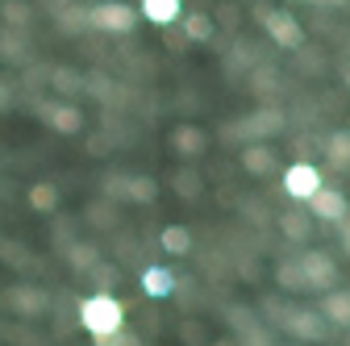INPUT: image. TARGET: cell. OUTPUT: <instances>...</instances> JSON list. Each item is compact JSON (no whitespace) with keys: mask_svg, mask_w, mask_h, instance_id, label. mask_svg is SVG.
<instances>
[{"mask_svg":"<svg viewBox=\"0 0 350 346\" xmlns=\"http://www.w3.org/2000/svg\"><path fill=\"white\" fill-rule=\"evenodd\" d=\"M258 21H262V29L271 34L275 46H284V51H300V46H304V25H300L288 9H267Z\"/></svg>","mask_w":350,"mask_h":346,"instance_id":"obj_3","label":"cell"},{"mask_svg":"<svg viewBox=\"0 0 350 346\" xmlns=\"http://www.w3.org/2000/svg\"><path fill=\"white\" fill-rule=\"evenodd\" d=\"M280 234H284L288 242H309V234H313V217H304L300 209L280 213Z\"/></svg>","mask_w":350,"mask_h":346,"instance_id":"obj_15","label":"cell"},{"mask_svg":"<svg viewBox=\"0 0 350 346\" xmlns=\"http://www.w3.org/2000/svg\"><path fill=\"white\" fill-rule=\"evenodd\" d=\"M271 83H275V71L262 67V71H254V88H250V92H258V96H262V92H271Z\"/></svg>","mask_w":350,"mask_h":346,"instance_id":"obj_32","label":"cell"},{"mask_svg":"<svg viewBox=\"0 0 350 346\" xmlns=\"http://www.w3.org/2000/svg\"><path fill=\"white\" fill-rule=\"evenodd\" d=\"M29 204H33L38 213H55V209H59V188L46 184V180L33 184V188H29Z\"/></svg>","mask_w":350,"mask_h":346,"instance_id":"obj_24","label":"cell"},{"mask_svg":"<svg viewBox=\"0 0 350 346\" xmlns=\"http://www.w3.org/2000/svg\"><path fill=\"white\" fill-rule=\"evenodd\" d=\"M42 113H46V121L59 129V134H79L83 129V113L75 105H46Z\"/></svg>","mask_w":350,"mask_h":346,"instance_id":"obj_13","label":"cell"},{"mask_svg":"<svg viewBox=\"0 0 350 346\" xmlns=\"http://www.w3.org/2000/svg\"><path fill=\"white\" fill-rule=\"evenodd\" d=\"M346 134H350V125H346Z\"/></svg>","mask_w":350,"mask_h":346,"instance_id":"obj_39","label":"cell"},{"mask_svg":"<svg viewBox=\"0 0 350 346\" xmlns=\"http://www.w3.org/2000/svg\"><path fill=\"white\" fill-rule=\"evenodd\" d=\"M238 159H242V167L250 171V176H271V171H275V155L262 146V142H246Z\"/></svg>","mask_w":350,"mask_h":346,"instance_id":"obj_12","label":"cell"},{"mask_svg":"<svg viewBox=\"0 0 350 346\" xmlns=\"http://www.w3.org/2000/svg\"><path fill=\"white\" fill-rule=\"evenodd\" d=\"M280 129H284V109L267 105V109H258L254 117H246L242 134H246V138H271V134H280Z\"/></svg>","mask_w":350,"mask_h":346,"instance_id":"obj_10","label":"cell"},{"mask_svg":"<svg viewBox=\"0 0 350 346\" xmlns=\"http://www.w3.org/2000/svg\"><path fill=\"white\" fill-rule=\"evenodd\" d=\"M171 146H175V155H184V159H200L204 146H208V134L200 125H175L171 129Z\"/></svg>","mask_w":350,"mask_h":346,"instance_id":"obj_9","label":"cell"},{"mask_svg":"<svg viewBox=\"0 0 350 346\" xmlns=\"http://www.w3.org/2000/svg\"><path fill=\"white\" fill-rule=\"evenodd\" d=\"M142 292H146L150 300L171 296V292H175V276H171V267H146V271H142Z\"/></svg>","mask_w":350,"mask_h":346,"instance_id":"obj_14","label":"cell"},{"mask_svg":"<svg viewBox=\"0 0 350 346\" xmlns=\"http://www.w3.org/2000/svg\"><path fill=\"white\" fill-rule=\"evenodd\" d=\"M5 305H9L17 317L33 321V317H42V313L51 309V292H46V288H33V284H21V288L5 292Z\"/></svg>","mask_w":350,"mask_h":346,"instance_id":"obj_5","label":"cell"},{"mask_svg":"<svg viewBox=\"0 0 350 346\" xmlns=\"http://www.w3.org/2000/svg\"><path fill=\"white\" fill-rule=\"evenodd\" d=\"M9 105V88H5V83H0V109H5Z\"/></svg>","mask_w":350,"mask_h":346,"instance_id":"obj_35","label":"cell"},{"mask_svg":"<svg viewBox=\"0 0 350 346\" xmlns=\"http://www.w3.org/2000/svg\"><path fill=\"white\" fill-rule=\"evenodd\" d=\"M342 79H346V88H350V67H346V71H342Z\"/></svg>","mask_w":350,"mask_h":346,"instance_id":"obj_38","label":"cell"},{"mask_svg":"<svg viewBox=\"0 0 350 346\" xmlns=\"http://www.w3.org/2000/svg\"><path fill=\"white\" fill-rule=\"evenodd\" d=\"M180 9H184V0H142V5H138V17H146L150 25L167 29L171 21H180Z\"/></svg>","mask_w":350,"mask_h":346,"instance_id":"obj_11","label":"cell"},{"mask_svg":"<svg viewBox=\"0 0 350 346\" xmlns=\"http://www.w3.org/2000/svg\"><path fill=\"white\" fill-rule=\"evenodd\" d=\"M96 258H100V250H96L92 242H71V246H67V263H71V271H92Z\"/></svg>","mask_w":350,"mask_h":346,"instance_id":"obj_21","label":"cell"},{"mask_svg":"<svg viewBox=\"0 0 350 346\" xmlns=\"http://www.w3.org/2000/svg\"><path fill=\"white\" fill-rule=\"evenodd\" d=\"M0 55H5L9 63H25L29 59V46L21 38H0Z\"/></svg>","mask_w":350,"mask_h":346,"instance_id":"obj_28","label":"cell"},{"mask_svg":"<svg viewBox=\"0 0 350 346\" xmlns=\"http://www.w3.org/2000/svg\"><path fill=\"white\" fill-rule=\"evenodd\" d=\"M171 188H175V192H180L184 200H196V196L204 192V180L196 176V171H192V167H184V171H175V176H171Z\"/></svg>","mask_w":350,"mask_h":346,"instance_id":"obj_23","label":"cell"},{"mask_svg":"<svg viewBox=\"0 0 350 346\" xmlns=\"http://www.w3.org/2000/svg\"><path fill=\"white\" fill-rule=\"evenodd\" d=\"M300 271H304V284H309L313 292H329V288H338V263H334L325 250L300 254Z\"/></svg>","mask_w":350,"mask_h":346,"instance_id":"obj_4","label":"cell"},{"mask_svg":"<svg viewBox=\"0 0 350 346\" xmlns=\"http://www.w3.org/2000/svg\"><path fill=\"white\" fill-rule=\"evenodd\" d=\"M0 17H5L9 29H25L33 21V5L29 0H0Z\"/></svg>","mask_w":350,"mask_h":346,"instance_id":"obj_19","label":"cell"},{"mask_svg":"<svg viewBox=\"0 0 350 346\" xmlns=\"http://www.w3.org/2000/svg\"><path fill=\"white\" fill-rule=\"evenodd\" d=\"M125 180H129V176H109V180H105V196H109V200H125Z\"/></svg>","mask_w":350,"mask_h":346,"instance_id":"obj_31","label":"cell"},{"mask_svg":"<svg viewBox=\"0 0 350 346\" xmlns=\"http://www.w3.org/2000/svg\"><path fill=\"white\" fill-rule=\"evenodd\" d=\"M159 242H163V250H167V254H180V258L192 250V234H188L184 226H167V230L159 234Z\"/></svg>","mask_w":350,"mask_h":346,"instance_id":"obj_22","label":"cell"},{"mask_svg":"<svg viewBox=\"0 0 350 346\" xmlns=\"http://www.w3.org/2000/svg\"><path fill=\"white\" fill-rule=\"evenodd\" d=\"M213 346H238V342H230V338H217V342H213Z\"/></svg>","mask_w":350,"mask_h":346,"instance_id":"obj_36","label":"cell"},{"mask_svg":"<svg viewBox=\"0 0 350 346\" xmlns=\"http://www.w3.org/2000/svg\"><path fill=\"white\" fill-rule=\"evenodd\" d=\"M338 226H342V250H346V258H350V213H346Z\"/></svg>","mask_w":350,"mask_h":346,"instance_id":"obj_34","label":"cell"},{"mask_svg":"<svg viewBox=\"0 0 350 346\" xmlns=\"http://www.w3.org/2000/svg\"><path fill=\"white\" fill-rule=\"evenodd\" d=\"M154 196H159V180H154V176H129V180H125V200L150 204Z\"/></svg>","mask_w":350,"mask_h":346,"instance_id":"obj_18","label":"cell"},{"mask_svg":"<svg viewBox=\"0 0 350 346\" xmlns=\"http://www.w3.org/2000/svg\"><path fill=\"white\" fill-rule=\"evenodd\" d=\"M321 317L325 321H334V325H342V330H350V292H325V305H321Z\"/></svg>","mask_w":350,"mask_h":346,"instance_id":"obj_16","label":"cell"},{"mask_svg":"<svg viewBox=\"0 0 350 346\" xmlns=\"http://www.w3.org/2000/svg\"><path fill=\"white\" fill-rule=\"evenodd\" d=\"M88 25L100 34H129L138 25V9L125 5V0H105V5L88 9Z\"/></svg>","mask_w":350,"mask_h":346,"instance_id":"obj_2","label":"cell"},{"mask_svg":"<svg viewBox=\"0 0 350 346\" xmlns=\"http://www.w3.org/2000/svg\"><path fill=\"white\" fill-rule=\"evenodd\" d=\"M309 209H313V217H317V222H342L346 213H350L346 196H342L338 188H325V184L309 196Z\"/></svg>","mask_w":350,"mask_h":346,"instance_id":"obj_8","label":"cell"},{"mask_svg":"<svg viewBox=\"0 0 350 346\" xmlns=\"http://www.w3.org/2000/svg\"><path fill=\"white\" fill-rule=\"evenodd\" d=\"M213 29H217V25H213L208 13H188V17H184V34H188L192 42H213Z\"/></svg>","mask_w":350,"mask_h":346,"instance_id":"obj_25","label":"cell"},{"mask_svg":"<svg viewBox=\"0 0 350 346\" xmlns=\"http://www.w3.org/2000/svg\"><path fill=\"white\" fill-rule=\"evenodd\" d=\"M325 155H329L334 167H350V134L346 129H338V134L325 142Z\"/></svg>","mask_w":350,"mask_h":346,"instance_id":"obj_26","label":"cell"},{"mask_svg":"<svg viewBox=\"0 0 350 346\" xmlns=\"http://www.w3.org/2000/svg\"><path fill=\"white\" fill-rule=\"evenodd\" d=\"M92 280H96V288H100V292H109V288H117L121 271H117V267H109V263H100V258H96V263H92Z\"/></svg>","mask_w":350,"mask_h":346,"instance_id":"obj_27","label":"cell"},{"mask_svg":"<svg viewBox=\"0 0 350 346\" xmlns=\"http://www.w3.org/2000/svg\"><path fill=\"white\" fill-rule=\"evenodd\" d=\"M96 346H138V338H129L125 330H117V334H109V338H96Z\"/></svg>","mask_w":350,"mask_h":346,"instance_id":"obj_33","label":"cell"},{"mask_svg":"<svg viewBox=\"0 0 350 346\" xmlns=\"http://www.w3.org/2000/svg\"><path fill=\"white\" fill-rule=\"evenodd\" d=\"M275 284H280L284 292H309L304 271H300V258H284V263H275Z\"/></svg>","mask_w":350,"mask_h":346,"instance_id":"obj_17","label":"cell"},{"mask_svg":"<svg viewBox=\"0 0 350 346\" xmlns=\"http://www.w3.org/2000/svg\"><path fill=\"white\" fill-rule=\"evenodd\" d=\"M51 88H55L59 96H75V92H83V75H79L75 67H55V71H51Z\"/></svg>","mask_w":350,"mask_h":346,"instance_id":"obj_20","label":"cell"},{"mask_svg":"<svg viewBox=\"0 0 350 346\" xmlns=\"http://www.w3.org/2000/svg\"><path fill=\"white\" fill-rule=\"evenodd\" d=\"M59 25H63L67 34H75V29H83V25H88V9H63V17H59Z\"/></svg>","mask_w":350,"mask_h":346,"instance_id":"obj_29","label":"cell"},{"mask_svg":"<svg viewBox=\"0 0 350 346\" xmlns=\"http://www.w3.org/2000/svg\"><path fill=\"white\" fill-rule=\"evenodd\" d=\"M79 325L92 338H109V334L125 330V305L113 292H92L79 300Z\"/></svg>","mask_w":350,"mask_h":346,"instance_id":"obj_1","label":"cell"},{"mask_svg":"<svg viewBox=\"0 0 350 346\" xmlns=\"http://www.w3.org/2000/svg\"><path fill=\"white\" fill-rule=\"evenodd\" d=\"M284 330H288L292 338H300V342H321V338L329 334L325 317H321V313H313V309H288Z\"/></svg>","mask_w":350,"mask_h":346,"instance_id":"obj_7","label":"cell"},{"mask_svg":"<svg viewBox=\"0 0 350 346\" xmlns=\"http://www.w3.org/2000/svg\"><path fill=\"white\" fill-rule=\"evenodd\" d=\"M317 5H346V0H317Z\"/></svg>","mask_w":350,"mask_h":346,"instance_id":"obj_37","label":"cell"},{"mask_svg":"<svg viewBox=\"0 0 350 346\" xmlns=\"http://www.w3.org/2000/svg\"><path fill=\"white\" fill-rule=\"evenodd\" d=\"M88 217H92V226H113L117 213H113L109 204H92V209H88Z\"/></svg>","mask_w":350,"mask_h":346,"instance_id":"obj_30","label":"cell"},{"mask_svg":"<svg viewBox=\"0 0 350 346\" xmlns=\"http://www.w3.org/2000/svg\"><path fill=\"white\" fill-rule=\"evenodd\" d=\"M321 184H325V180H321V171H317L313 163H292V167L284 171V192H288L292 200H309Z\"/></svg>","mask_w":350,"mask_h":346,"instance_id":"obj_6","label":"cell"}]
</instances>
